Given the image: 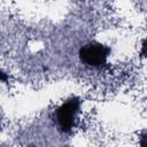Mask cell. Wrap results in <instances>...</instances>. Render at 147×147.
I'll list each match as a JSON object with an SVG mask.
<instances>
[{
    "label": "cell",
    "instance_id": "4",
    "mask_svg": "<svg viewBox=\"0 0 147 147\" xmlns=\"http://www.w3.org/2000/svg\"><path fill=\"white\" fill-rule=\"evenodd\" d=\"M140 55H142V56H147V39L142 42L141 51H140Z\"/></svg>",
    "mask_w": 147,
    "mask_h": 147
},
{
    "label": "cell",
    "instance_id": "3",
    "mask_svg": "<svg viewBox=\"0 0 147 147\" xmlns=\"http://www.w3.org/2000/svg\"><path fill=\"white\" fill-rule=\"evenodd\" d=\"M139 147H147V131H144L140 133L139 137Z\"/></svg>",
    "mask_w": 147,
    "mask_h": 147
},
{
    "label": "cell",
    "instance_id": "2",
    "mask_svg": "<svg viewBox=\"0 0 147 147\" xmlns=\"http://www.w3.org/2000/svg\"><path fill=\"white\" fill-rule=\"evenodd\" d=\"M110 52V47L96 41H91L80 47L79 59L86 67L103 68L107 64V59Z\"/></svg>",
    "mask_w": 147,
    "mask_h": 147
},
{
    "label": "cell",
    "instance_id": "1",
    "mask_svg": "<svg viewBox=\"0 0 147 147\" xmlns=\"http://www.w3.org/2000/svg\"><path fill=\"white\" fill-rule=\"evenodd\" d=\"M80 109V100L71 96L63 101L54 113L55 122L59 129L64 133H70L78 124V115Z\"/></svg>",
    "mask_w": 147,
    "mask_h": 147
}]
</instances>
